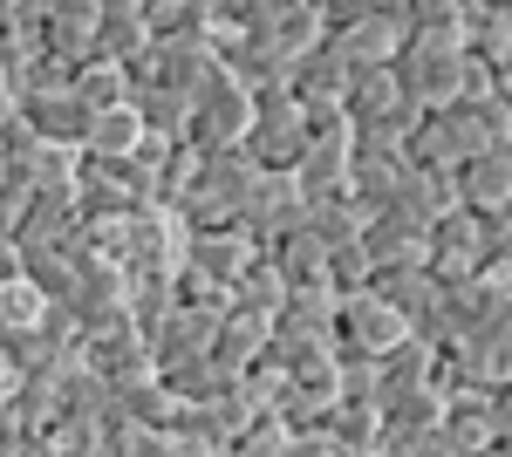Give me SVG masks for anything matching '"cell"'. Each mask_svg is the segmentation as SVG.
Segmentation results:
<instances>
[{
  "instance_id": "d590c367",
  "label": "cell",
  "mask_w": 512,
  "mask_h": 457,
  "mask_svg": "<svg viewBox=\"0 0 512 457\" xmlns=\"http://www.w3.org/2000/svg\"><path fill=\"white\" fill-rule=\"evenodd\" d=\"M410 41H458L465 48V0H410Z\"/></svg>"
},
{
  "instance_id": "836d02e7",
  "label": "cell",
  "mask_w": 512,
  "mask_h": 457,
  "mask_svg": "<svg viewBox=\"0 0 512 457\" xmlns=\"http://www.w3.org/2000/svg\"><path fill=\"white\" fill-rule=\"evenodd\" d=\"M76 103L89 116L130 110V69H117V62H89V69L76 76Z\"/></svg>"
},
{
  "instance_id": "f35d334b",
  "label": "cell",
  "mask_w": 512,
  "mask_h": 457,
  "mask_svg": "<svg viewBox=\"0 0 512 457\" xmlns=\"http://www.w3.org/2000/svg\"><path fill=\"white\" fill-rule=\"evenodd\" d=\"M117 410H123L130 423L171 430V423H178V396H171V389H164V382L151 376V382H137V389H123V396H117Z\"/></svg>"
},
{
  "instance_id": "4dcf8cb0",
  "label": "cell",
  "mask_w": 512,
  "mask_h": 457,
  "mask_svg": "<svg viewBox=\"0 0 512 457\" xmlns=\"http://www.w3.org/2000/svg\"><path fill=\"white\" fill-rule=\"evenodd\" d=\"M144 28L151 41H205L212 0H144Z\"/></svg>"
},
{
  "instance_id": "f6af8a7d",
  "label": "cell",
  "mask_w": 512,
  "mask_h": 457,
  "mask_svg": "<svg viewBox=\"0 0 512 457\" xmlns=\"http://www.w3.org/2000/svg\"><path fill=\"white\" fill-rule=\"evenodd\" d=\"M7 444H21V430H14V417H7V403H0V451Z\"/></svg>"
},
{
  "instance_id": "ee69618b",
  "label": "cell",
  "mask_w": 512,
  "mask_h": 457,
  "mask_svg": "<svg viewBox=\"0 0 512 457\" xmlns=\"http://www.w3.org/2000/svg\"><path fill=\"white\" fill-rule=\"evenodd\" d=\"M14 382H21V376H14V362H7V348H0V403L14 396Z\"/></svg>"
},
{
  "instance_id": "5b68a950",
  "label": "cell",
  "mask_w": 512,
  "mask_h": 457,
  "mask_svg": "<svg viewBox=\"0 0 512 457\" xmlns=\"http://www.w3.org/2000/svg\"><path fill=\"white\" fill-rule=\"evenodd\" d=\"M328 48L349 69H396L410 48V0H369V14L342 35H328Z\"/></svg>"
},
{
  "instance_id": "5bb4252c",
  "label": "cell",
  "mask_w": 512,
  "mask_h": 457,
  "mask_svg": "<svg viewBox=\"0 0 512 457\" xmlns=\"http://www.w3.org/2000/svg\"><path fill=\"white\" fill-rule=\"evenodd\" d=\"M342 110H349L355 130H369V123H410V130H417V123H424V110L403 96L396 69H355V76H349V103H342Z\"/></svg>"
},
{
  "instance_id": "f546056e",
  "label": "cell",
  "mask_w": 512,
  "mask_h": 457,
  "mask_svg": "<svg viewBox=\"0 0 512 457\" xmlns=\"http://www.w3.org/2000/svg\"><path fill=\"white\" fill-rule=\"evenodd\" d=\"M321 430L342 444V457H376L383 451V410H376V403H335Z\"/></svg>"
},
{
  "instance_id": "8fae6325",
  "label": "cell",
  "mask_w": 512,
  "mask_h": 457,
  "mask_svg": "<svg viewBox=\"0 0 512 457\" xmlns=\"http://www.w3.org/2000/svg\"><path fill=\"white\" fill-rule=\"evenodd\" d=\"M485 219L478 212H451V219H437L431 226V273H437V287H458V280H472V273H485Z\"/></svg>"
},
{
  "instance_id": "ac0fdd59",
  "label": "cell",
  "mask_w": 512,
  "mask_h": 457,
  "mask_svg": "<svg viewBox=\"0 0 512 457\" xmlns=\"http://www.w3.org/2000/svg\"><path fill=\"white\" fill-rule=\"evenodd\" d=\"M349 171H355V137H315L308 157L294 164V191L321 205V198H349Z\"/></svg>"
},
{
  "instance_id": "9c48e42d",
  "label": "cell",
  "mask_w": 512,
  "mask_h": 457,
  "mask_svg": "<svg viewBox=\"0 0 512 457\" xmlns=\"http://www.w3.org/2000/svg\"><path fill=\"white\" fill-rule=\"evenodd\" d=\"M260 260V246L246 239L239 226H219V232H192V246H185V273H192L198 287H212V294H226L233 301V287L246 280V267Z\"/></svg>"
},
{
  "instance_id": "ba28073f",
  "label": "cell",
  "mask_w": 512,
  "mask_h": 457,
  "mask_svg": "<svg viewBox=\"0 0 512 457\" xmlns=\"http://www.w3.org/2000/svg\"><path fill=\"white\" fill-rule=\"evenodd\" d=\"M403 342H410V321H403L390 301H376L369 287L349 294L342 314H335V355H369V362H383V355L403 348Z\"/></svg>"
},
{
  "instance_id": "8992f818",
  "label": "cell",
  "mask_w": 512,
  "mask_h": 457,
  "mask_svg": "<svg viewBox=\"0 0 512 457\" xmlns=\"http://www.w3.org/2000/svg\"><path fill=\"white\" fill-rule=\"evenodd\" d=\"M396 82H403V96L424 116L451 110L458 89H465V48H458V41H410L403 62H396Z\"/></svg>"
},
{
  "instance_id": "e0dca14e",
  "label": "cell",
  "mask_w": 512,
  "mask_h": 457,
  "mask_svg": "<svg viewBox=\"0 0 512 457\" xmlns=\"http://www.w3.org/2000/svg\"><path fill=\"white\" fill-rule=\"evenodd\" d=\"M349 76H355V69L328 48V41H321V48H308V55L294 62L287 89H294V103H301V110L315 116V110H342V103H349Z\"/></svg>"
},
{
  "instance_id": "2e32d148",
  "label": "cell",
  "mask_w": 512,
  "mask_h": 457,
  "mask_svg": "<svg viewBox=\"0 0 512 457\" xmlns=\"http://www.w3.org/2000/svg\"><path fill=\"white\" fill-rule=\"evenodd\" d=\"M96 14H103V0H48V55L69 62L76 76L89 62H103L96 55Z\"/></svg>"
},
{
  "instance_id": "30bf717a",
  "label": "cell",
  "mask_w": 512,
  "mask_h": 457,
  "mask_svg": "<svg viewBox=\"0 0 512 457\" xmlns=\"http://www.w3.org/2000/svg\"><path fill=\"white\" fill-rule=\"evenodd\" d=\"M362 253H369V273H396V267H431V226L410 219L403 205L362 219Z\"/></svg>"
},
{
  "instance_id": "52a82bcc",
  "label": "cell",
  "mask_w": 512,
  "mask_h": 457,
  "mask_svg": "<svg viewBox=\"0 0 512 457\" xmlns=\"http://www.w3.org/2000/svg\"><path fill=\"white\" fill-rule=\"evenodd\" d=\"M301 212H308V198L294 191V171H260L246 185V198H239V232L267 253L287 232H301Z\"/></svg>"
},
{
  "instance_id": "60d3db41",
  "label": "cell",
  "mask_w": 512,
  "mask_h": 457,
  "mask_svg": "<svg viewBox=\"0 0 512 457\" xmlns=\"http://www.w3.org/2000/svg\"><path fill=\"white\" fill-rule=\"evenodd\" d=\"M41 294L28 287V280H14V287H0V335H21V328H35L41 321Z\"/></svg>"
},
{
  "instance_id": "ab89813d",
  "label": "cell",
  "mask_w": 512,
  "mask_h": 457,
  "mask_svg": "<svg viewBox=\"0 0 512 457\" xmlns=\"http://www.w3.org/2000/svg\"><path fill=\"white\" fill-rule=\"evenodd\" d=\"M226 457H294V430H287L280 417H260L253 430H239V437H233V451H226Z\"/></svg>"
},
{
  "instance_id": "cb8c5ba5",
  "label": "cell",
  "mask_w": 512,
  "mask_h": 457,
  "mask_svg": "<svg viewBox=\"0 0 512 457\" xmlns=\"http://www.w3.org/2000/svg\"><path fill=\"white\" fill-rule=\"evenodd\" d=\"M260 260H274V273L287 280V294H335V287H328V246H315L308 232H287Z\"/></svg>"
},
{
  "instance_id": "8d00e7d4",
  "label": "cell",
  "mask_w": 512,
  "mask_h": 457,
  "mask_svg": "<svg viewBox=\"0 0 512 457\" xmlns=\"http://www.w3.org/2000/svg\"><path fill=\"white\" fill-rule=\"evenodd\" d=\"M137 151H144V123H137V110H110V116H96L89 151L82 157H137Z\"/></svg>"
},
{
  "instance_id": "b9f144b4",
  "label": "cell",
  "mask_w": 512,
  "mask_h": 457,
  "mask_svg": "<svg viewBox=\"0 0 512 457\" xmlns=\"http://www.w3.org/2000/svg\"><path fill=\"white\" fill-rule=\"evenodd\" d=\"M492 437H499V451L512 444V382H506V389H492Z\"/></svg>"
},
{
  "instance_id": "d6a6232c",
  "label": "cell",
  "mask_w": 512,
  "mask_h": 457,
  "mask_svg": "<svg viewBox=\"0 0 512 457\" xmlns=\"http://www.w3.org/2000/svg\"><path fill=\"white\" fill-rule=\"evenodd\" d=\"M458 362H465V376H472L478 389H506L512 382V321L492 328V335H478V342H465Z\"/></svg>"
},
{
  "instance_id": "7402d4cb",
  "label": "cell",
  "mask_w": 512,
  "mask_h": 457,
  "mask_svg": "<svg viewBox=\"0 0 512 457\" xmlns=\"http://www.w3.org/2000/svg\"><path fill=\"white\" fill-rule=\"evenodd\" d=\"M144 48H151L144 0H103V14H96V55H103V62H117V69H130Z\"/></svg>"
},
{
  "instance_id": "ffe728a7",
  "label": "cell",
  "mask_w": 512,
  "mask_h": 457,
  "mask_svg": "<svg viewBox=\"0 0 512 457\" xmlns=\"http://www.w3.org/2000/svg\"><path fill=\"white\" fill-rule=\"evenodd\" d=\"M465 55L485 69H512V0H465Z\"/></svg>"
},
{
  "instance_id": "484cf974",
  "label": "cell",
  "mask_w": 512,
  "mask_h": 457,
  "mask_svg": "<svg viewBox=\"0 0 512 457\" xmlns=\"http://www.w3.org/2000/svg\"><path fill=\"white\" fill-rule=\"evenodd\" d=\"M376 382H383V396H376V403H390V396H417V389H431V382H437V348L410 335L403 348H390V355L376 362Z\"/></svg>"
},
{
  "instance_id": "44dd1931",
  "label": "cell",
  "mask_w": 512,
  "mask_h": 457,
  "mask_svg": "<svg viewBox=\"0 0 512 457\" xmlns=\"http://www.w3.org/2000/svg\"><path fill=\"white\" fill-rule=\"evenodd\" d=\"M158 382L178 396V410H205V403H226V396L239 389V369H226L219 355H198V362L158 369Z\"/></svg>"
},
{
  "instance_id": "7c38bea8",
  "label": "cell",
  "mask_w": 512,
  "mask_h": 457,
  "mask_svg": "<svg viewBox=\"0 0 512 457\" xmlns=\"http://www.w3.org/2000/svg\"><path fill=\"white\" fill-rule=\"evenodd\" d=\"M82 362H89L96 376L110 382L117 396L158 376V355H151V342H144L137 328H110V335H89V342H82Z\"/></svg>"
},
{
  "instance_id": "e575fe53",
  "label": "cell",
  "mask_w": 512,
  "mask_h": 457,
  "mask_svg": "<svg viewBox=\"0 0 512 457\" xmlns=\"http://www.w3.org/2000/svg\"><path fill=\"white\" fill-rule=\"evenodd\" d=\"M233 307L260 314V321H274L280 307H287V280L274 273V260H253V267H246V280L233 287Z\"/></svg>"
},
{
  "instance_id": "4316f807",
  "label": "cell",
  "mask_w": 512,
  "mask_h": 457,
  "mask_svg": "<svg viewBox=\"0 0 512 457\" xmlns=\"http://www.w3.org/2000/svg\"><path fill=\"white\" fill-rule=\"evenodd\" d=\"M7 417H14V430H21V444H41V437L55 430V417H62V389H55L48 376H21L14 396H7Z\"/></svg>"
},
{
  "instance_id": "d6986e66",
  "label": "cell",
  "mask_w": 512,
  "mask_h": 457,
  "mask_svg": "<svg viewBox=\"0 0 512 457\" xmlns=\"http://www.w3.org/2000/svg\"><path fill=\"white\" fill-rule=\"evenodd\" d=\"M451 178H458V205L478 212V219H492V212L512 205V151H478V157H465Z\"/></svg>"
},
{
  "instance_id": "9a60e30c",
  "label": "cell",
  "mask_w": 512,
  "mask_h": 457,
  "mask_svg": "<svg viewBox=\"0 0 512 457\" xmlns=\"http://www.w3.org/2000/svg\"><path fill=\"white\" fill-rule=\"evenodd\" d=\"M21 123L35 130L41 144H55V151H89V130H96V116L76 103V89L69 96H21Z\"/></svg>"
},
{
  "instance_id": "7a4b0ae2",
  "label": "cell",
  "mask_w": 512,
  "mask_h": 457,
  "mask_svg": "<svg viewBox=\"0 0 512 457\" xmlns=\"http://www.w3.org/2000/svg\"><path fill=\"white\" fill-rule=\"evenodd\" d=\"M335 314H342V301H335V294H287V307L274 314L267 362H274L280 376H294L301 362L335 355Z\"/></svg>"
},
{
  "instance_id": "1f68e13d",
  "label": "cell",
  "mask_w": 512,
  "mask_h": 457,
  "mask_svg": "<svg viewBox=\"0 0 512 457\" xmlns=\"http://www.w3.org/2000/svg\"><path fill=\"white\" fill-rule=\"evenodd\" d=\"M301 232L315 246H328V253H349V246H362V212H355L349 198H321V205L301 212Z\"/></svg>"
},
{
  "instance_id": "7dc6e473",
  "label": "cell",
  "mask_w": 512,
  "mask_h": 457,
  "mask_svg": "<svg viewBox=\"0 0 512 457\" xmlns=\"http://www.w3.org/2000/svg\"><path fill=\"white\" fill-rule=\"evenodd\" d=\"M0 178H7V144H0Z\"/></svg>"
},
{
  "instance_id": "7bdbcfd3",
  "label": "cell",
  "mask_w": 512,
  "mask_h": 457,
  "mask_svg": "<svg viewBox=\"0 0 512 457\" xmlns=\"http://www.w3.org/2000/svg\"><path fill=\"white\" fill-rule=\"evenodd\" d=\"M14 280H21V246L0 232V287H14Z\"/></svg>"
},
{
  "instance_id": "3957f363",
  "label": "cell",
  "mask_w": 512,
  "mask_h": 457,
  "mask_svg": "<svg viewBox=\"0 0 512 457\" xmlns=\"http://www.w3.org/2000/svg\"><path fill=\"white\" fill-rule=\"evenodd\" d=\"M246 130H253V96H246L226 69H212L205 89L192 96V130H185V144H192L198 157L246 151Z\"/></svg>"
},
{
  "instance_id": "277c9868",
  "label": "cell",
  "mask_w": 512,
  "mask_h": 457,
  "mask_svg": "<svg viewBox=\"0 0 512 457\" xmlns=\"http://www.w3.org/2000/svg\"><path fill=\"white\" fill-rule=\"evenodd\" d=\"M246 157L260 171H294L308 157V110L294 103V89H260L253 96V130H246Z\"/></svg>"
},
{
  "instance_id": "83f0119b",
  "label": "cell",
  "mask_w": 512,
  "mask_h": 457,
  "mask_svg": "<svg viewBox=\"0 0 512 457\" xmlns=\"http://www.w3.org/2000/svg\"><path fill=\"white\" fill-rule=\"evenodd\" d=\"M21 280L35 287L41 301H69V294H76V253H69V239H55V246H21Z\"/></svg>"
},
{
  "instance_id": "603a6c76",
  "label": "cell",
  "mask_w": 512,
  "mask_h": 457,
  "mask_svg": "<svg viewBox=\"0 0 512 457\" xmlns=\"http://www.w3.org/2000/svg\"><path fill=\"white\" fill-rule=\"evenodd\" d=\"M82 232V212H76V185H55V191H35L28 198V219L14 226V246H55Z\"/></svg>"
},
{
  "instance_id": "74e56055",
  "label": "cell",
  "mask_w": 512,
  "mask_h": 457,
  "mask_svg": "<svg viewBox=\"0 0 512 457\" xmlns=\"http://www.w3.org/2000/svg\"><path fill=\"white\" fill-rule=\"evenodd\" d=\"M103 437L117 444V457H178V437L171 430H151V423H130L117 410V417L103 423Z\"/></svg>"
},
{
  "instance_id": "d4e9b609",
  "label": "cell",
  "mask_w": 512,
  "mask_h": 457,
  "mask_svg": "<svg viewBox=\"0 0 512 457\" xmlns=\"http://www.w3.org/2000/svg\"><path fill=\"white\" fill-rule=\"evenodd\" d=\"M396 205H403L410 219L437 226V219H451V212H458V178H451V171H424V164H403Z\"/></svg>"
},
{
  "instance_id": "f1b7e54d",
  "label": "cell",
  "mask_w": 512,
  "mask_h": 457,
  "mask_svg": "<svg viewBox=\"0 0 512 457\" xmlns=\"http://www.w3.org/2000/svg\"><path fill=\"white\" fill-rule=\"evenodd\" d=\"M267 342H274V321H260V314H246V307H226V321H219V348H212V355H219L226 369L246 376V369L267 355Z\"/></svg>"
},
{
  "instance_id": "6da1fadb",
  "label": "cell",
  "mask_w": 512,
  "mask_h": 457,
  "mask_svg": "<svg viewBox=\"0 0 512 457\" xmlns=\"http://www.w3.org/2000/svg\"><path fill=\"white\" fill-rule=\"evenodd\" d=\"M185 246H192V226H185L171 205H144V212L130 219V253H123L130 287H178Z\"/></svg>"
},
{
  "instance_id": "bcb514c9",
  "label": "cell",
  "mask_w": 512,
  "mask_h": 457,
  "mask_svg": "<svg viewBox=\"0 0 512 457\" xmlns=\"http://www.w3.org/2000/svg\"><path fill=\"white\" fill-rule=\"evenodd\" d=\"M178 457H226V451H212V444H178Z\"/></svg>"
},
{
  "instance_id": "4fadbf2b",
  "label": "cell",
  "mask_w": 512,
  "mask_h": 457,
  "mask_svg": "<svg viewBox=\"0 0 512 457\" xmlns=\"http://www.w3.org/2000/svg\"><path fill=\"white\" fill-rule=\"evenodd\" d=\"M219 321H226V307H171L164 314V328L151 335V355H158V369H178V362H198V355H212L219 348Z\"/></svg>"
}]
</instances>
